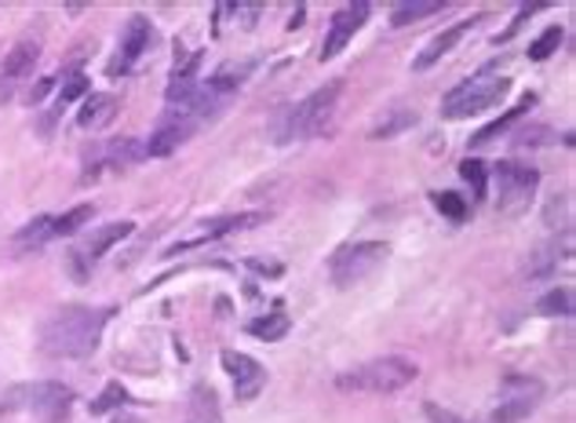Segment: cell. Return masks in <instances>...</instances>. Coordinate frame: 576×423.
I'll use <instances>...</instances> for the list:
<instances>
[{
  "label": "cell",
  "mask_w": 576,
  "mask_h": 423,
  "mask_svg": "<svg viewBox=\"0 0 576 423\" xmlns=\"http://www.w3.org/2000/svg\"><path fill=\"white\" fill-rule=\"evenodd\" d=\"M110 307H63L41 325V350L52 358H88L110 325Z\"/></svg>",
  "instance_id": "cell-1"
},
{
  "label": "cell",
  "mask_w": 576,
  "mask_h": 423,
  "mask_svg": "<svg viewBox=\"0 0 576 423\" xmlns=\"http://www.w3.org/2000/svg\"><path fill=\"white\" fill-rule=\"evenodd\" d=\"M340 92H343V84L332 81V84H326V88L310 92L303 103L288 106L278 125H274V139L278 142H299V139L321 136L326 125H329V117L335 114V99H340Z\"/></svg>",
  "instance_id": "cell-2"
},
{
  "label": "cell",
  "mask_w": 576,
  "mask_h": 423,
  "mask_svg": "<svg viewBox=\"0 0 576 423\" xmlns=\"http://www.w3.org/2000/svg\"><path fill=\"white\" fill-rule=\"evenodd\" d=\"M511 88V81L497 74L493 66H486V70H478L474 77H467L460 81L456 88L441 99V117H449V120H463V117H474V114H486V110H493V106L508 95Z\"/></svg>",
  "instance_id": "cell-3"
},
{
  "label": "cell",
  "mask_w": 576,
  "mask_h": 423,
  "mask_svg": "<svg viewBox=\"0 0 576 423\" xmlns=\"http://www.w3.org/2000/svg\"><path fill=\"white\" fill-rule=\"evenodd\" d=\"M419 377L416 361L409 358H376V361H365L351 372H343L340 380V391H365V394H398L402 387H409Z\"/></svg>",
  "instance_id": "cell-4"
},
{
  "label": "cell",
  "mask_w": 576,
  "mask_h": 423,
  "mask_svg": "<svg viewBox=\"0 0 576 423\" xmlns=\"http://www.w3.org/2000/svg\"><path fill=\"white\" fill-rule=\"evenodd\" d=\"M4 409H19V413L38 416L41 423H63L74 409V391L55 380L19 383L4 394Z\"/></svg>",
  "instance_id": "cell-5"
},
{
  "label": "cell",
  "mask_w": 576,
  "mask_h": 423,
  "mask_svg": "<svg viewBox=\"0 0 576 423\" xmlns=\"http://www.w3.org/2000/svg\"><path fill=\"white\" fill-rule=\"evenodd\" d=\"M387 256H391V248L383 245V241H358V245H343L335 252L329 263V274L340 288H354V285H362L365 277L376 274L383 263H387Z\"/></svg>",
  "instance_id": "cell-6"
},
{
  "label": "cell",
  "mask_w": 576,
  "mask_h": 423,
  "mask_svg": "<svg viewBox=\"0 0 576 423\" xmlns=\"http://www.w3.org/2000/svg\"><path fill=\"white\" fill-rule=\"evenodd\" d=\"M493 179H497V201H500V212L508 215H519L530 209L533 193L540 187V172L530 165H514V161H500L493 168Z\"/></svg>",
  "instance_id": "cell-7"
},
{
  "label": "cell",
  "mask_w": 576,
  "mask_h": 423,
  "mask_svg": "<svg viewBox=\"0 0 576 423\" xmlns=\"http://www.w3.org/2000/svg\"><path fill=\"white\" fill-rule=\"evenodd\" d=\"M544 398V383L536 377H522V372H511V377L500 380V405L493 413V423H519L533 413Z\"/></svg>",
  "instance_id": "cell-8"
},
{
  "label": "cell",
  "mask_w": 576,
  "mask_h": 423,
  "mask_svg": "<svg viewBox=\"0 0 576 423\" xmlns=\"http://www.w3.org/2000/svg\"><path fill=\"white\" fill-rule=\"evenodd\" d=\"M38 59H41V41H33V38L19 41L15 47H11L8 59H4V66H0V103H8L11 95H15L19 84L33 74Z\"/></svg>",
  "instance_id": "cell-9"
},
{
  "label": "cell",
  "mask_w": 576,
  "mask_h": 423,
  "mask_svg": "<svg viewBox=\"0 0 576 423\" xmlns=\"http://www.w3.org/2000/svg\"><path fill=\"white\" fill-rule=\"evenodd\" d=\"M198 125H201L198 117L175 114V110H172V114H168V117L161 120L158 131H153L150 139H142V150H147V157H168V154H175L190 136H194Z\"/></svg>",
  "instance_id": "cell-10"
},
{
  "label": "cell",
  "mask_w": 576,
  "mask_h": 423,
  "mask_svg": "<svg viewBox=\"0 0 576 423\" xmlns=\"http://www.w3.org/2000/svg\"><path fill=\"white\" fill-rule=\"evenodd\" d=\"M365 19H369V4H365V0H358V4H343L340 11H335L332 22H329L326 44H321V59H335V55H340L343 47L354 41V33L365 27Z\"/></svg>",
  "instance_id": "cell-11"
},
{
  "label": "cell",
  "mask_w": 576,
  "mask_h": 423,
  "mask_svg": "<svg viewBox=\"0 0 576 423\" xmlns=\"http://www.w3.org/2000/svg\"><path fill=\"white\" fill-rule=\"evenodd\" d=\"M263 220H267L263 212H242V215H223V220L201 223V231L190 234V237H183V241H175V245L168 248V256H179V252L201 248V245H209V241H220V237L234 234V231H248V226H256V223H263Z\"/></svg>",
  "instance_id": "cell-12"
},
{
  "label": "cell",
  "mask_w": 576,
  "mask_h": 423,
  "mask_svg": "<svg viewBox=\"0 0 576 423\" xmlns=\"http://www.w3.org/2000/svg\"><path fill=\"white\" fill-rule=\"evenodd\" d=\"M223 369L231 372L237 402H252L263 391V383H267V369L252 355H242V350H223Z\"/></svg>",
  "instance_id": "cell-13"
},
{
  "label": "cell",
  "mask_w": 576,
  "mask_h": 423,
  "mask_svg": "<svg viewBox=\"0 0 576 423\" xmlns=\"http://www.w3.org/2000/svg\"><path fill=\"white\" fill-rule=\"evenodd\" d=\"M153 41V27H150V19L147 15H131L128 19V27L121 33V44H117V55H114V63H110V74H128L131 66L139 63L142 52L150 47Z\"/></svg>",
  "instance_id": "cell-14"
},
{
  "label": "cell",
  "mask_w": 576,
  "mask_h": 423,
  "mask_svg": "<svg viewBox=\"0 0 576 423\" xmlns=\"http://www.w3.org/2000/svg\"><path fill=\"white\" fill-rule=\"evenodd\" d=\"M474 22H482V19H463V22H456V27H449V30H441L435 41H427V47L424 52L416 55V63H413V70H430L438 63L441 55H449L456 44H460L467 33L474 30Z\"/></svg>",
  "instance_id": "cell-15"
},
{
  "label": "cell",
  "mask_w": 576,
  "mask_h": 423,
  "mask_svg": "<svg viewBox=\"0 0 576 423\" xmlns=\"http://www.w3.org/2000/svg\"><path fill=\"white\" fill-rule=\"evenodd\" d=\"M114 117H117V95H110V92H92L88 99H84V106H81L77 125L84 131H99V128L110 125Z\"/></svg>",
  "instance_id": "cell-16"
},
{
  "label": "cell",
  "mask_w": 576,
  "mask_h": 423,
  "mask_svg": "<svg viewBox=\"0 0 576 423\" xmlns=\"http://www.w3.org/2000/svg\"><path fill=\"white\" fill-rule=\"evenodd\" d=\"M131 226L136 223H128V220H121V223H110V226H99V231H95L92 237H88V245H84L77 256L81 260H88V263H95V260H103L106 252H110L117 241H125L128 234H131Z\"/></svg>",
  "instance_id": "cell-17"
},
{
  "label": "cell",
  "mask_w": 576,
  "mask_h": 423,
  "mask_svg": "<svg viewBox=\"0 0 576 423\" xmlns=\"http://www.w3.org/2000/svg\"><path fill=\"white\" fill-rule=\"evenodd\" d=\"M136 161H147V150H142V139H114L110 147L99 150V165L106 168H128Z\"/></svg>",
  "instance_id": "cell-18"
},
{
  "label": "cell",
  "mask_w": 576,
  "mask_h": 423,
  "mask_svg": "<svg viewBox=\"0 0 576 423\" xmlns=\"http://www.w3.org/2000/svg\"><path fill=\"white\" fill-rule=\"evenodd\" d=\"M441 8H446L441 0H405V4H394V11H391V27L402 30V27H409V22H416V19L438 15Z\"/></svg>",
  "instance_id": "cell-19"
},
{
  "label": "cell",
  "mask_w": 576,
  "mask_h": 423,
  "mask_svg": "<svg viewBox=\"0 0 576 423\" xmlns=\"http://www.w3.org/2000/svg\"><path fill=\"white\" fill-rule=\"evenodd\" d=\"M190 423H223L220 405H215V391L205 383L194 387V394H190Z\"/></svg>",
  "instance_id": "cell-20"
},
{
  "label": "cell",
  "mask_w": 576,
  "mask_h": 423,
  "mask_svg": "<svg viewBox=\"0 0 576 423\" xmlns=\"http://www.w3.org/2000/svg\"><path fill=\"white\" fill-rule=\"evenodd\" d=\"M533 103H536V95H525V99H522L519 106H511V110H508V114H503V117H497V120H493V125H486L482 131H478V136L471 139V147H486V142H489V139H497V136H503V131H508V128L514 125V120H519V117H522L525 110H530V106H533Z\"/></svg>",
  "instance_id": "cell-21"
},
{
  "label": "cell",
  "mask_w": 576,
  "mask_h": 423,
  "mask_svg": "<svg viewBox=\"0 0 576 423\" xmlns=\"http://www.w3.org/2000/svg\"><path fill=\"white\" fill-rule=\"evenodd\" d=\"M92 204H77V209H70V212H63V215H52V234L55 237H74L84 223L92 220Z\"/></svg>",
  "instance_id": "cell-22"
},
{
  "label": "cell",
  "mask_w": 576,
  "mask_h": 423,
  "mask_svg": "<svg viewBox=\"0 0 576 423\" xmlns=\"http://www.w3.org/2000/svg\"><path fill=\"white\" fill-rule=\"evenodd\" d=\"M248 332L256 336V340H267V343L281 340V336L288 332V314L274 310V314H267V318H256L248 325Z\"/></svg>",
  "instance_id": "cell-23"
},
{
  "label": "cell",
  "mask_w": 576,
  "mask_h": 423,
  "mask_svg": "<svg viewBox=\"0 0 576 423\" xmlns=\"http://www.w3.org/2000/svg\"><path fill=\"white\" fill-rule=\"evenodd\" d=\"M536 310L544 314V318H569L573 314V293L569 288H551L547 296H540Z\"/></svg>",
  "instance_id": "cell-24"
},
{
  "label": "cell",
  "mask_w": 576,
  "mask_h": 423,
  "mask_svg": "<svg viewBox=\"0 0 576 423\" xmlns=\"http://www.w3.org/2000/svg\"><path fill=\"white\" fill-rule=\"evenodd\" d=\"M52 237H55L52 234V215H38L33 223L22 226L15 241H19V248H41L44 241H52Z\"/></svg>",
  "instance_id": "cell-25"
},
{
  "label": "cell",
  "mask_w": 576,
  "mask_h": 423,
  "mask_svg": "<svg viewBox=\"0 0 576 423\" xmlns=\"http://www.w3.org/2000/svg\"><path fill=\"white\" fill-rule=\"evenodd\" d=\"M128 405V391L121 383H106V391L95 398L92 402V416H106V413H114V409H125Z\"/></svg>",
  "instance_id": "cell-26"
},
{
  "label": "cell",
  "mask_w": 576,
  "mask_h": 423,
  "mask_svg": "<svg viewBox=\"0 0 576 423\" xmlns=\"http://www.w3.org/2000/svg\"><path fill=\"white\" fill-rule=\"evenodd\" d=\"M416 125V114L413 110H391L387 120H380L376 128H372V139H394L398 131L413 128Z\"/></svg>",
  "instance_id": "cell-27"
},
{
  "label": "cell",
  "mask_w": 576,
  "mask_h": 423,
  "mask_svg": "<svg viewBox=\"0 0 576 423\" xmlns=\"http://www.w3.org/2000/svg\"><path fill=\"white\" fill-rule=\"evenodd\" d=\"M558 44H562V27H547L540 38L530 44V59L533 63H544V59H551L558 52Z\"/></svg>",
  "instance_id": "cell-28"
},
{
  "label": "cell",
  "mask_w": 576,
  "mask_h": 423,
  "mask_svg": "<svg viewBox=\"0 0 576 423\" xmlns=\"http://www.w3.org/2000/svg\"><path fill=\"white\" fill-rule=\"evenodd\" d=\"M460 176L467 179V183H471L474 198L482 201L486 198V183H489V168L482 161H474V157H467V161L460 165Z\"/></svg>",
  "instance_id": "cell-29"
},
{
  "label": "cell",
  "mask_w": 576,
  "mask_h": 423,
  "mask_svg": "<svg viewBox=\"0 0 576 423\" xmlns=\"http://www.w3.org/2000/svg\"><path fill=\"white\" fill-rule=\"evenodd\" d=\"M435 209L441 212V215H449V220H463L467 215V204H463V198L460 193H435Z\"/></svg>",
  "instance_id": "cell-30"
},
{
  "label": "cell",
  "mask_w": 576,
  "mask_h": 423,
  "mask_svg": "<svg viewBox=\"0 0 576 423\" xmlns=\"http://www.w3.org/2000/svg\"><path fill=\"white\" fill-rule=\"evenodd\" d=\"M84 92H88V77H84V74H74V77H70V81L63 84V88H58V106L81 99Z\"/></svg>",
  "instance_id": "cell-31"
},
{
  "label": "cell",
  "mask_w": 576,
  "mask_h": 423,
  "mask_svg": "<svg viewBox=\"0 0 576 423\" xmlns=\"http://www.w3.org/2000/svg\"><path fill=\"white\" fill-rule=\"evenodd\" d=\"M234 15H237V19H245L242 27H245V30H252V27H256L259 4H237V8H234Z\"/></svg>",
  "instance_id": "cell-32"
},
{
  "label": "cell",
  "mask_w": 576,
  "mask_h": 423,
  "mask_svg": "<svg viewBox=\"0 0 576 423\" xmlns=\"http://www.w3.org/2000/svg\"><path fill=\"white\" fill-rule=\"evenodd\" d=\"M427 416L435 423H463L460 416H452V413H446V409H438V405H427Z\"/></svg>",
  "instance_id": "cell-33"
}]
</instances>
